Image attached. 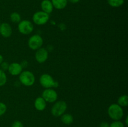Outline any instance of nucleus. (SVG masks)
Listing matches in <instances>:
<instances>
[{
  "label": "nucleus",
  "instance_id": "obj_1",
  "mask_svg": "<svg viewBox=\"0 0 128 127\" xmlns=\"http://www.w3.org/2000/svg\"><path fill=\"white\" fill-rule=\"evenodd\" d=\"M108 113L110 118L114 121L120 120L123 118V109L117 103L111 104L108 109Z\"/></svg>",
  "mask_w": 128,
  "mask_h": 127
},
{
  "label": "nucleus",
  "instance_id": "obj_2",
  "mask_svg": "<svg viewBox=\"0 0 128 127\" xmlns=\"http://www.w3.org/2000/svg\"><path fill=\"white\" fill-rule=\"evenodd\" d=\"M19 78L21 83L26 87H31L33 85L36 81V78L34 73L29 70L22 71L20 73Z\"/></svg>",
  "mask_w": 128,
  "mask_h": 127
},
{
  "label": "nucleus",
  "instance_id": "obj_3",
  "mask_svg": "<svg viewBox=\"0 0 128 127\" xmlns=\"http://www.w3.org/2000/svg\"><path fill=\"white\" fill-rule=\"evenodd\" d=\"M40 82L45 88H56L59 86V83L54 80L53 77L50 74H42L40 78Z\"/></svg>",
  "mask_w": 128,
  "mask_h": 127
},
{
  "label": "nucleus",
  "instance_id": "obj_4",
  "mask_svg": "<svg viewBox=\"0 0 128 127\" xmlns=\"http://www.w3.org/2000/svg\"><path fill=\"white\" fill-rule=\"evenodd\" d=\"M68 108V105L66 102L62 100L56 102L51 108V113L56 117H61L62 115L65 113Z\"/></svg>",
  "mask_w": 128,
  "mask_h": 127
},
{
  "label": "nucleus",
  "instance_id": "obj_5",
  "mask_svg": "<svg viewBox=\"0 0 128 127\" xmlns=\"http://www.w3.org/2000/svg\"><path fill=\"white\" fill-rule=\"evenodd\" d=\"M32 20L36 24L39 26L44 25L50 20V14L42 11H38L34 14L32 16Z\"/></svg>",
  "mask_w": 128,
  "mask_h": 127
},
{
  "label": "nucleus",
  "instance_id": "obj_6",
  "mask_svg": "<svg viewBox=\"0 0 128 127\" xmlns=\"http://www.w3.org/2000/svg\"><path fill=\"white\" fill-rule=\"evenodd\" d=\"M43 44V39L40 35L35 34L31 36L28 41V46L31 49L36 51L42 47Z\"/></svg>",
  "mask_w": 128,
  "mask_h": 127
},
{
  "label": "nucleus",
  "instance_id": "obj_7",
  "mask_svg": "<svg viewBox=\"0 0 128 127\" xmlns=\"http://www.w3.org/2000/svg\"><path fill=\"white\" fill-rule=\"evenodd\" d=\"M18 30L24 35H28L32 33L34 30V26L31 21L28 20L21 21L18 24Z\"/></svg>",
  "mask_w": 128,
  "mask_h": 127
},
{
  "label": "nucleus",
  "instance_id": "obj_8",
  "mask_svg": "<svg viewBox=\"0 0 128 127\" xmlns=\"http://www.w3.org/2000/svg\"><path fill=\"white\" fill-rule=\"evenodd\" d=\"M58 93L55 90L52 88H46L42 92V97L45 100L46 102L54 103L58 99Z\"/></svg>",
  "mask_w": 128,
  "mask_h": 127
},
{
  "label": "nucleus",
  "instance_id": "obj_9",
  "mask_svg": "<svg viewBox=\"0 0 128 127\" xmlns=\"http://www.w3.org/2000/svg\"><path fill=\"white\" fill-rule=\"evenodd\" d=\"M49 52L48 51L46 48L41 47L36 50V54H35V58L36 61L39 63H44L47 61L48 59Z\"/></svg>",
  "mask_w": 128,
  "mask_h": 127
},
{
  "label": "nucleus",
  "instance_id": "obj_10",
  "mask_svg": "<svg viewBox=\"0 0 128 127\" xmlns=\"http://www.w3.org/2000/svg\"><path fill=\"white\" fill-rule=\"evenodd\" d=\"M22 69L23 68L21 64L18 62H12L10 64L8 70L12 75L17 76L20 75V73L22 72Z\"/></svg>",
  "mask_w": 128,
  "mask_h": 127
},
{
  "label": "nucleus",
  "instance_id": "obj_11",
  "mask_svg": "<svg viewBox=\"0 0 128 127\" xmlns=\"http://www.w3.org/2000/svg\"><path fill=\"white\" fill-rule=\"evenodd\" d=\"M12 34V27L10 24L3 22L0 24V34L4 37H10Z\"/></svg>",
  "mask_w": 128,
  "mask_h": 127
},
{
  "label": "nucleus",
  "instance_id": "obj_12",
  "mask_svg": "<svg viewBox=\"0 0 128 127\" xmlns=\"http://www.w3.org/2000/svg\"><path fill=\"white\" fill-rule=\"evenodd\" d=\"M41 7L42 11L48 14H51L54 9L53 5L50 0H43L41 2Z\"/></svg>",
  "mask_w": 128,
  "mask_h": 127
},
{
  "label": "nucleus",
  "instance_id": "obj_13",
  "mask_svg": "<svg viewBox=\"0 0 128 127\" xmlns=\"http://www.w3.org/2000/svg\"><path fill=\"white\" fill-rule=\"evenodd\" d=\"M34 107L38 111H43L46 107V102L42 97H38L34 102Z\"/></svg>",
  "mask_w": 128,
  "mask_h": 127
},
{
  "label": "nucleus",
  "instance_id": "obj_14",
  "mask_svg": "<svg viewBox=\"0 0 128 127\" xmlns=\"http://www.w3.org/2000/svg\"><path fill=\"white\" fill-rule=\"evenodd\" d=\"M52 5H53L54 8H56L57 9H63L67 6L68 5V0H51Z\"/></svg>",
  "mask_w": 128,
  "mask_h": 127
},
{
  "label": "nucleus",
  "instance_id": "obj_15",
  "mask_svg": "<svg viewBox=\"0 0 128 127\" xmlns=\"http://www.w3.org/2000/svg\"><path fill=\"white\" fill-rule=\"evenodd\" d=\"M61 122L66 125H71L73 122V116L70 113H64L61 116Z\"/></svg>",
  "mask_w": 128,
  "mask_h": 127
},
{
  "label": "nucleus",
  "instance_id": "obj_16",
  "mask_svg": "<svg viewBox=\"0 0 128 127\" xmlns=\"http://www.w3.org/2000/svg\"><path fill=\"white\" fill-rule=\"evenodd\" d=\"M108 3L112 7H119L124 3V0H107Z\"/></svg>",
  "mask_w": 128,
  "mask_h": 127
},
{
  "label": "nucleus",
  "instance_id": "obj_17",
  "mask_svg": "<svg viewBox=\"0 0 128 127\" xmlns=\"http://www.w3.org/2000/svg\"><path fill=\"white\" fill-rule=\"evenodd\" d=\"M118 104L121 107H127L128 105V97L126 95L121 96L118 100Z\"/></svg>",
  "mask_w": 128,
  "mask_h": 127
},
{
  "label": "nucleus",
  "instance_id": "obj_18",
  "mask_svg": "<svg viewBox=\"0 0 128 127\" xmlns=\"http://www.w3.org/2000/svg\"><path fill=\"white\" fill-rule=\"evenodd\" d=\"M10 19L14 23H19L21 21V15L17 12H12L10 15Z\"/></svg>",
  "mask_w": 128,
  "mask_h": 127
},
{
  "label": "nucleus",
  "instance_id": "obj_19",
  "mask_svg": "<svg viewBox=\"0 0 128 127\" xmlns=\"http://www.w3.org/2000/svg\"><path fill=\"white\" fill-rule=\"evenodd\" d=\"M7 82V75L4 71L0 69V87L4 85Z\"/></svg>",
  "mask_w": 128,
  "mask_h": 127
},
{
  "label": "nucleus",
  "instance_id": "obj_20",
  "mask_svg": "<svg viewBox=\"0 0 128 127\" xmlns=\"http://www.w3.org/2000/svg\"><path fill=\"white\" fill-rule=\"evenodd\" d=\"M110 127H124V124L120 120L114 121L110 124Z\"/></svg>",
  "mask_w": 128,
  "mask_h": 127
},
{
  "label": "nucleus",
  "instance_id": "obj_21",
  "mask_svg": "<svg viewBox=\"0 0 128 127\" xmlns=\"http://www.w3.org/2000/svg\"><path fill=\"white\" fill-rule=\"evenodd\" d=\"M7 110V106L3 102H0V117L3 115Z\"/></svg>",
  "mask_w": 128,
  "mask_h": 127
},
{
  "label": "nucleus",
  "instance_id": "obj_22",
  "mask_svg": "<svg viewBox=\"0 0 128 127\" xmlns=\"http://www.w3.org/2000/svg\"><path fill=\"white\" fill-rule=\"evenodd\" d=\"M0 65H1V69L3 71H5V70H8L9 65H10V64H9L8 62L3 61V62H2L1 64H0Z\"/></svg>",
  "mask_w": 128,
  "mask_h": 127
},
{
  "label": "nucleus",
  "instance_id": "obj_23",
  "mask_svg": "<svg viewBox=\"0 0 128 127\" xmlns=\"http://www.w3.org/2000/svg\"><path fill=\"white\" fill-rule=\"evenodd\" d=\"M11 127H24V125L21 121L16 120L12 123Z\"/></svg>",
  "mask_w": 128,
  "mask_h": 127
},
{
  "label": "nucleus",
  "instance_id": "obj_24",
  "mask_svg": "<svg viewBox=\"0 0 128 127\" xmlns=\"http://www.w3.org/2000/svg\"><path fill=\"white\" fill-rule=\"evenodd\" d=\"M110 124L108 122H102L100 123V127H110Z\"/></svg>",
  "mask_w": 128,
  "mask_h": 127
},
{
  "label": "nucleus",
  "instance_id": "obj_25",
  "mask_svg": "<svg viewBox=\"0 0 128 127\" xmlns=\"http://www.w3.org/2000/svg\"><path fill=\"white\" fill-rule=\"evenodd\" d=\"M68 1H69V2L72 4H76L80 2V0H68Z\"/></svg>",
  "mask_w": 128,
  "mask_h": 127
},
{
  "label": "nucleus",
  "instance_id": "obj_26",
  "mask_svg": "<svg viewBox=\"0 0 128 127\" xmlns=\"http://www.w3.org/2000/svg\"><path fill=\"white\" fill-rule=\"evenodd\" d=\"M4 61V57L1 54H0V64Z\"/></svg>",
  "mask_w": 128,
  "mask_h": 127
},
{
  "label": "nucleus",
  "instance_id": "obj_27",
  "mask_svg": "<svg viewBox=\"0 0 128 127\" xmlns=\"http://www.w3.org/2000/svg\"><path fill=\"white\" fill-rule=\"evenodd\" d=\"M128 117H126V125H128Z\"/></svg>",
  "mask_w": 128,
  "mask_h": 127
},
{
  "label": "nucleus",
  "instance_id": "obj_28",
  "mask_svg": "<svg viewBox=\"0 0 128 127\" xmlns=\"http://www.w3.org/2000/svg\"><path fill=\"white\" fill-rule=\"evenodd\" d=\"M0 24H1V21H0Z\"/></svg>",
  "mask_w": 128,
  "mask_h": 127
},
{
  "label": "nucleus",
  "instance_id": "obj_29",
  "mask_svg": "<svg viewBox=\"0 0 128 127\" xmlns=\"http://www.w3.org/2000/svg\"><path fill=\"white\" fill-rule=\"evenodd\" d=\"M124 1H127V0H124Z\"/></svg>",
  "mask_w": 128,
  "mask_h": 127
}]
</instances>
